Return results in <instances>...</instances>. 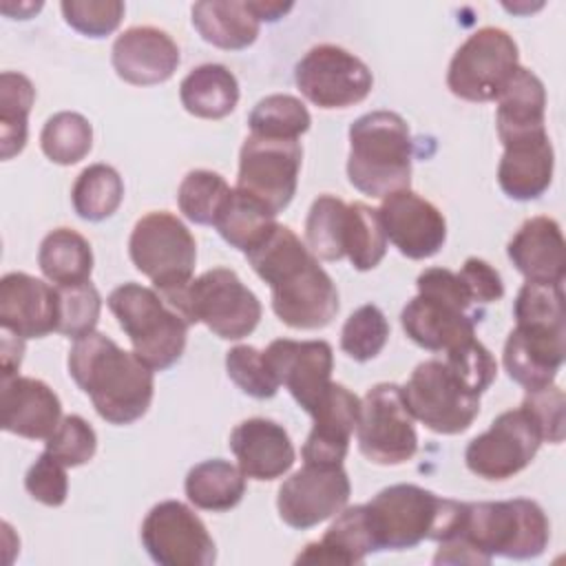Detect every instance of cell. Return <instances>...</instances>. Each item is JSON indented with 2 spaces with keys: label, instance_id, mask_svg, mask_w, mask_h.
I'll return each mask as SVG.
<instances>
[{
  "label": "cell",
  "instance_id": "cell-1",
  "mask_svg": "<svg viewBox=\"0 0 566 566\" xmlns=\"http://www.w3.org/2000/svg\"><path fill=\"white\" fill-rule=\"evenodd\" d=\"M252 270L270 285L274 314L294 329L327 327L338 314V290L318 259L287 228H276L248 254Z\"/></svg>",
  "mask_w": 566,
  "mask_h": 566
},
{
  "label": "cell",
  "instance_id": "cell-2",
  "mask_svg": "<svg viewBox=\"0 0 566 566\" xmlns=\"http://www.w3.org/2000/svg\"><path fill=\"white\" fill-rule=\"evenodd\" d=\"M551 539L544 509L526 497L464 502L453 533L440 539L433 564H491L493 557L533 559Z\"/></svg>",
  "mask_w": 566,
  "mask_h": 566
},
{
  "label": "cell",
  "instance_id": "cell-3",
  "mask_svg": "<svg viewBox=\"0 0 566 566\" xmlns=\"http://www.w3.org/2000/svg\"><path fill=\"white\" fill-rule=\"evenodd\" d=\"M66 365L69 376L108 424H133L148 411L155 394L153 369L113 338L99 332L77 338Z\"/></svg>",
  "mask_w": 566,
  "mask_h": 566
},
{
  "label": "cell",
  "instance_id": "cell-4",
  "mask_svg": "<svg viewBox=\"0 0 566 566\" xmlns=\"http://www.w3.org/2000/svg\"><path fill=\"white\" fill-rule=\"evenodd\" d=\"M464 502L440 497L418 484H391L365 504L376 551H405L453 533Z\"/></svg>",
  "mask_w": 566,
  "mask_h": 566
},
{
  "label": "cell",
  "instance_id": "cell-5",
  "mask_svg": "<svg viewBox=\"0 0 566 566\" xmlns=\"http://www.w3.org/2000/svg\"><path fill=\"white\" fill-rule=\"evenodd\" d=\"M418 296H413L400 323L405 334L429 352H449L475 336V325L484 316L458 272L447 268H427L416 279Z\"/></svg>",
  "mask_w": 566,
  "mask_h": 566
},
{
  "label": "cell",
  "instance_id": "cell-6",
  "mask_svg": "<svg viewBox=\"0 0 566 566\" xmlns=\"http://www.w3.org/2000/svg\"><path fill=\"white\" fill-rule=\"evenodd\" d=\"M413 142L394 111H371L349 126V184L367 197H387L411 184Z\"/></svg>",
  "mask_w": 566,
  "mask_h": 566
},
{
  "label": "cell",
  "instance_id": "cell-7",
  "mask_svg": "<svg viewBox=\"0 0 566 566\" xmlns=\"http://www.w3.org/2000/svg\"><path fill=\"white\" fill-rule=\"evenodd\" d=\"M188 325L203 323L214 336L239 340L261 321V303L237 272L212 268L184 287L159 294Z\"/></svg>",
  "mask_w": 566,
  "mask_h": 566
},
{
  "label": "cell",
  "instance_id": "cell-8",
  "mask_svg": "<svg viewBox=\"0 0 566 566\" xmlns=\"http://www.w3.org/2000/svg\"><path fill=\"white\" fill-rule=\"evenodd\" d=\"M106 303L119 327L126 332L133 352L153 371H164L181 358L190 325L155 287L128 281L115 287Z\"/></svg>",
  "mask_w": 566,
  "mask_h": 566
},
{
  "label": "cell",
  "instance_id": "cell-9",
  "mask_svg": "<svg viewBox=\"0 0 566 566\" xmlns=\"http://www.w3.org/2000/svg\"><path fill=\"white\" fill-rule=\"evenodd\" d=\"M128 254L133 265L146 274L161 294L192 281L197 243L181 219L159 210L144 214L135 223L128 239Z\"/></svg>",
  "mask_w": 566,
  "mask_h": 566
},
{
  "label": "cell",
  "instance_id": "cell-10",
  "mask_svg": "<svg viewBox=\"0 0 566 566\" xmlns=\"http://www.w3.org/2000/svg\"><path fill=\"white\" fill-rule=\"evenodd\" d=\"M520 66L515 40L497 27H482L471 33L453 53L447 86L467 102H491L504 91Z\"/></svg>",
  "mask_w": 566,
  "mask_h": 566
},
{
  "label": "cell",
  "instance_id": "cell-11",
  "mask_svg": "<svg viewBox=\"0 0 566 566\" xmlns=\"http://www.w3.org/2000/svg\"><path fill=\"white\" fill-rule=\"evenodd\" d=\"M400 389L413 420H420L433 433H462L480 413V396L444 360L420 363Z\"/></svg>",
  "mask_w": 566,
  "mask_h": 566
},
{
  "label": "cell",
  "instance_id": "cell-12",
  "mask_svg": "<svg viewBox=\"0 0 566 566\" xmlns=\"http://www.w3.org/2000/svg\"><path fill=\"white\" fill-rule=\"evenodd\" d=\"M356 440L360 453L382 467L402 464L416 455L418 433L400 385L378 382L365 394L356 422Z\"/></svg>",
  "mask_w": 566,
  "mask_h": 566
},
{
  "label": "cell",
  "instance_id": "cell-13",
  "mask_svg": "<svg viewBox=\"0 0 566 566\" xmlns=\"http://www.w3.org/2000/svg\"><path fill=\"white\" fill-rule=\"evenodd\" d=\"M542 442L537 420L520 405L517 409L502 411L484 433L469 442L464 462L482 480H509L533 462Z\"/></svg>",
  "mask_w": 566,
  "mask_h": 566
},
{
  "label": "cell",
  "instance_id": "cell-14",
  "mask_svg": "<svg viewBox=\"0 0 566 566\" xmlns=\"http://www.w3.org/2000/svg\"><path fill=\"white\" fill-rule=\"evenodd\" d=\"M298 91L318 108H349L374 86L369 66L336 44L312 46L294 66Z\"/></svg>",
  "mask_w": 566,
  "mask_h": 566
},
{
  "label": "cell",
  "instance_id": "cell-15",
  "mask_svg": "<svg viewBox=\"0 0 566 566\" xmlns=\"http://www.w3.org/2000/svg\"><path fill=\"white\" fill-rule=\"evenodd\" d=\"M301 161L303 148L298 139L250 135L239 153L237 188L279 214L296 195Z\"/></svg>",
  "mask_w": 566,
  "mask_h": 566
},
{
  "label": "cell",
  "instance_id": "cell-16",
  "mask_svg": "<svg viewBox=\"0 0 566 566\" xmlns=\"http://www.w3.org/2000/svg\"><path fill=\"white\" fill-rule=\"evenodd\" d=\"M142 544L159 566H212L217 559L206 524L179 500H164L146 513Z\"/></svg>",
  "mask_w": 566,
  "mask_h": 566
},
{
  "label": "cell",
  "instance_id": "cell-17",
  "mask_svg": "<svg viewBox=\"0 0 566 566\" xmlns=\"http://www.w3.org/2000/svg\"><path fill=\"white\" fill-rule=\"evenodd\" d=\"M352 484L343 464H307L292 473L279 489L276 509L279 517L298 531L312 528L349 502Z\"/></svg>",
  "mask_w": 566,
  "mask_h": 566
},
{
  "label": "cell",
  "instance_id": "cell-18",
  "mask_svg": "<svg viewBox=\"0 0 566 566\" xmlns=\"http://www.w3.org/2000/svg\"><path fill=\"white\" fill-rule=\"evenodd\" d=\"M263 358L279 385L312 416L332 387V345L327 340L276 338L265 347Z\"/></svg>",
  "mask_w": 566,
  "mask_h": 566
},
{
  "label": "cell",
  "instance_id": "cell-19",
  "mask_svg": "<svg viewBox=\"0 0 566 566\" xmlns=\"http://www.w3.org/2000/svg\"><path fill=\"white\" fill-rule=\"evenodd\" d=\"M378 214L387 241L407 259H429L438 254L447 241L444 214L409 188L382 197Z\"/></svg>",
  "mask_w": 566,
  "mask_h": 566
},
{
  "label": "cell",
  "instance_id": "cell-20",
  "mask_svg": "<svg viewBox=\"0 0 566 566\" xmlns=\"http://www.w3.org/2000/svg\"><path fill=\"white\" fill-rule=\"evenodd\" d=\"M566 354V327L520 325L511 329L502 363L511 380L526 391H535L555 382Z\"/></svg>",
  "mask_w": 566,
  "mask_h": 566
},
{
  "label": "cell",
  "instance_id": "cell-21",
  "mask_svg": "<svg viewBox=\"0 0 566 566\" xmlns=\"http://www.w3.org/2000/svg\"><path fill=\"white\" fill-rule=\"evenodd\" d=\"M0 327L20 338H42L57 329V294L49 283L9 272L0 281Z\"/></svg>",
  "mask_w": 566,
  "mask_h": 566
},
{
  "label": "cell",
  "instance_id": "cell-22",
  "mask_svg": "<svg viewBox=\"0 0 566 566\" xmlns=\"http://www.w3.org/2000/svg\"><path fill=\"white\" fill-rule=\"evenodd\" d=\"M115 73L135 86H153L172 77L179 66V46L157 27H130L113 42Z\"/></svg>",
  "mask_w": 566,
  "mask_h": 566
},
{
  "label": "cell",
  "instance_id": "cell-23",
  "mask_svg": "<svg viewBox=\"0 0 566 566\" xmlns=\"http://www.w3.org/2000/svg\"><path fill=\"white\" fill-rule=\"evenodd\" d=\"M62 405L57 394L38 378L11 376L0 385V422L7 433L49 440L57 429Z\"/></svg>",
  "mask_w": 566,
  "mask_h": 566
},
{
  "label": "cell",
  "instance_id": "cell-24",
  "mask_svg": "<svg viewBox=\"0 0 566 566\" xmlns=\"http://www.w3.org/2000/svg\"><path fill=\"white\" fill-rule=\"evenodd\" d=\"M230 451L245 478L270 482L285 475L294 460V444L287 431L268 418H248L230 433Z\"/></svg>",
  "mask_w": 566,
  "mask_h": 566
},
{
  "label": "cell",
  "instance_id": "cell-25",
  "mask_svg": "<svg viewBox=\"0 0 566 566\" xmlns=\"http://www.w3.org/2000/svg\"><path fill=\"white\" fill-rule=\"evenodd\" d=\"M360 413V398L345 385L332 382L329 391L312 413L314 427L301 449L307 464H343Z\"/></svg>",
  "mask_w": 566,
  "mask_h": 566
},
{
  "label": "cell",
  "instance_id": "cell-26",
  "mask_svg": "<svg viewBox=\"0 0 566 566\" xmlns=\"http://www.w3.org/2000/svg\"><path fill=\"white\" fill-rule=\"evenodd\" d=\"M515 270L533 283H564L566 245L562 228L551 217L526 219L506 245Z\"/></svg>",
  "mask_w": 566,
  "mask_h": 566
},
{
  "label": "cell",
  "instance_id": "cell-27",
  "mask_svg": "<svg viewBox=\"0 0 566 566\" xmlns=\"http://www.w3.org/2000/svg\"><path fill=\"white\" fill-rule=\"evenodd\" d=\"M553 168V144L544 130L504 144V155L497 166V184L506 197L515 201H531L548 190Z\"/></svg>",
  "mask_w": 566,
  "mask_h": 566
},
{
  "label": "cell",
  "instance_id": "cell-28",
  "mask_svg": "<svg viewBox=\"0 0 566 566\" xmlns=\"http://www.w3.org/2000/svg\"><path fill=\"white\" fill-rule=\"evenodd\" d=\"M544 115H546V88L542 80L517 66L515 75L509 80L504 91L497 95V113L495 126L497 137L504 144L544 133Z\"/></svg>",
  "mask_w": 566,
  "mask_h": 566
},
{
  "label": "cell",
  "instance_id": "cell-29",
  "mask_svg": "<svg viewBox=\"0 0 566 566\" xmlns=\"http://www.w3.org/2000/svg\"><path fill=\"white\" fill-rule=\"evenodd\" d=\"M369 553H376L365 504L347 506L336 513V520L318 542H312L298 553L296 564H363Z\"/></svg>",
  "mask_w": 566,
  "mask_h": 566
},
{
  "label": "cell",
  "instance_id": "cell-30",
  "mask_svg": "<svg viewBox=\"0 0 566 566\" xmlns=\"http://www.w3.org/2000/svg\"><path fill=\"white\" fill-rule=\"evenodd\" d=\"M192 27L212 46L226 51L248 49L259 35V18L250 2L206 0L192 4Z\"/></svg>",
  "mask_w": 566,
  "mask_h": 566
},
{
  "label": "cell",
  "instance_id": "cell-31",
  "mask_svg": "<svg viewBox=\"0 0 566 566\" xmlns=\"http://www.w3.org/2000/svg\"><path fill=\"white\" fill-rule=\"evenodd\" d=\"M184 108L201 119H221L230 115L239 102V82L223 64H201L192 69L179 84Z\"/></svg>",
  "mask_w": 566,
  "mask_h": 566
},
{
  "label": "cell",
  "instance_id": "cell-32",
  "mask_svg": "<svg viewBox=\"0 0 566 566\" xmlns=\"http://www.w3.org/2000/svg\"><path fill=\"white\" fill-rule=\"evenodd\" d=\"M184 489L197 509L221 513L234 509L243 500L245 475L228 460L212 458L188 471Z\"/></svg>",
  "mask_w": 566,
  "mask_h": 566
},
{
  "label": "cell",
  "instance_id": "cell-33",
  "mask_svg": "<svg viewBox=\"0 0 566 566\" xmlns=\"http://www.w3.org/2000/svg\"><path fill=\"white\" fill-rule=\"evenodd\" d=\"M214 228L226 243L248 254L276 228V214L252 195L232 188Z\"/></svg>",
  "mask_w": 566,
  "mask_h": 566
},
{
  "label": "cell",
  "instance_id": "cell-34",
  "mask_svg": "<svg viewBox=\"0 0 566 566\" xmlns=\"http://www.w3.org/2000/svg\"><path fill=\"white\" fill-rule=\"evenodd\" d=\"M38 265L55 285L84 283L93 272L91 243L71 228H55L40 243Z\"/></svg>",
  "mask_w": 566,
  "mask_h": 566
},
{
  "label": "cell",
  "instance_id": "cell-35",
  "mask_svg": "<svg viewBox=\"0 0 566 566\" xmlns=\"http://www.w3.org/2000/svg\"><path fill=\"white\" fill-rule=\"evenodd\" d=\"M35 102L31 80L15 71L0 75V155L11 159L22 153L29 135V113Z\"/></svg>",
  "mask_w": 566,
  "mask_h": 566
},
{
  "label": "cell",
  "instance_id": "cell-36",
  "mask_svg": "<svg viewBox=\"0 0 566 566\" xmlns=\"http://www.w3.org/2000/svg\"><path fill=\"white\" fill-rule=\"evenodd\" d=\"M124 199V181L113 166L91 164L84 168L71 190V201L77 217L86 221L108 219Z\"/></svg>",
  "mask_w": 566,
  "mask_h": 566
},
{
  "label": "cell",
  "instance_id": "cell-37",
  "mask_svg": "<svg viewBox=\"0 0 566 566\" xmlns=\"http://www.w3.org/2000/svg\"><path fill=\"white\" fill-rule=\"evenodd\" d=\"M347 203L334 195L314 199L305 219V245L323 261H340L345 256Z\"/></svg>",
  "mask_w": 566,
  "mask_h": 566
},
{
  "label": "cell",
  "instance_id": "cell-38",
  "mask_svg": "<svg viewBox=\"0 0 566 566\" xmlns=\"http://www.w3.org/2000/svg\"><path fill=\"white\" fill-rule=\"evenodd\" d=\"M387 254V234L378 210L363 201L347 203L345 256L358 272L374 270Z\"/></svg>",
  "mask_w": 566,
  "mask_h": 566
},
{
  "label": "cell",
  "instance_id": "cell-39",
  "mask_svg": "<svg viewBox=\"0 0 566 566\" xmlns=\"http://www.w3.org/2000/svg\"><path fill=\"white\" fill-rule=\"evenodd\" d=\"M250 135L274 139H298L310 130L312 117L305 104L285 93H274L256 102L250 117Z\"/></svg>",
  "mask_w": 566,
  "mask_h": 566
},
{
  "label": "cell",
  "instance_id": "cell-40",
  "mask_svg": "<svg viewBox=\"0 0 566 566\" xmlns=\"http://www.w3.org/2000/svg\"><path fill=\"white\" fill-rule=\"evenodd\" d=\"M40 146L53 164L71 166L91 153L93 128L84 115L60 111L46 119L40 133Z\"/></svg>",
  "mask_w": 566,
  "mask_h": 566
},
{
  "label": "cell",
  "instance_id": "cell-41",
  "mask_svg": "<svg viewBox=\"0 0 566 566\" xmlns=\"http://www.w3.org/2000/svg\"><path fill=\"white\" fill-rule=\"evenodd\" d=\"M232 188L212 170H190L177 190V203L184 217L199 226H214Z\"/></svg>",
  "mask_w": 566,
  "mask_h": 566
},
{
  "label": "cell",
  "instance_id": "cell-42",
  "mask_svg": "<svg viewBox=\"0 0 566 566\" xmlns=\"http://www.w3.org/2000/svg\"><path fill=\"white\" fill-rule=\"evenodd\" d=\"M57 294V334L82 338L95 332L102 312V296L91 281L73 285H55Z\"/></svg>",
  "mask_w": 566,
  "mask_h": 566
},
{
  "label": "cell",
  "instance_id": "cell-43",
  "mask_svg": "<svg viewBox=\"0 0 566 566\" xmlns=\"http://www.w3.org/2000/svg\"><path fill=\"white\" fill-rule=\"evenodd\" d=\"M389 338V323L382 310L374 303L360 305L356 312L349 314L340 329V349L358 360L367 363L376 358Z\"/></svg>",
  "mask_w": 566,
  "mask_h": 566
},
{
  "label": "cell",
  "instance_id": "cell-44",
  "mask_svg": "<svg viewBox=\"0 0 566 566\" xmlns=\"http://www.w3.org/2000/svg\"><path fill=\"white\" fill-rule=\"evenodd\" d=\"M515 323L566 327L564 283H533L526 281L513 305Z\"/></svg>",
  "mask_w": 566,
  "mask_h": 566
},
{
  "label": "cell",
  "instance_id": "cell-45",
  "mask_svg": "<svg viewBox=\"0 0 566 566\" xmlns=\"http://www.w3.org/2000/svg\"><path fill=\"white\" fill-rule=\"evenodd\" d=\"M226 371L230 380L248 396L265 400L276 396L279 380L270 371L263 352L252 345H237L226 354Z\"/></svg>",
  "mask_w": 566,
  "mask_h": 566
},
{
  "label": "cell",
  "instance_id": "cell-46",
  "mask_svg": "<svg viewBox=\"0 0 566 566\" xmlns=\"http://www.w3.org/2000/svg\"><path fill=\"white\" fill-rule=\"evenodd\" d=\"M57 462L69 467H82L93 460L97 451L95 429L82 416H64L57 429L46 440V449Z\"/></svg>",
  "mask_w": 566,
  "mask_h": 566
},
{
  "label": "cell",
  "instance_id": "cell-47",
  "mask_svg": "<svg viewBox=\"0 0 566 566\" xmlns=\"http://www.w3.org/2000/svg\"><path fill=\"white\" fill-rule=\"evenodd\" d=\"M60 9L66 24L86 38L111 35L126 11L119 0H66Z\"/></svg>",
  "mask_w": 566,
  "mask_h": 566
},
{
  "label": "cell",
  "instance_id": "cell-48",
  "mask_svg": "<svg viewBox=\"0 0 566 566\" xmlns=\"http://www.w3.org/2000/svg\"><path fill=\"white\" fill-rule=\"evenodd\" d=\"M444 363L478 396H482L497 376L495 358L475 336L449 349Z\"/></svg>",
  "mask_w": 566,
  "mask_h": 566
},
{
  "label": "cell",
  "instance_id": "cell-49",
  "mask_svg": "<svg viewBox=\"0 0 566 566\" xmlns=\"http://www.w3.org/2000/svg\"><path fill=\"white\" fill-rule=\"evenodd\" d=\"M24 489L44 506H62L69 495L66 467L57 462L49 451L40 453V458L29 467L24 475Z\"/></svg>",
  "mask_w": 566,
  "mask_h": 566
},
{
  "label": "cell",
  "instance_id": "cell-50",
  "mask_svg": "<svg viewBox=\"0 0 566 566\" xmlns=\"http://www.w3.org/2000/svg\"><path fill=\"white\" fill-rule=\"evenodd\" d=\"M522 407H526L537 420L544 442L559 444L564 440L566 418H564V391L559 387L548 385L535 391H526Z\"/></svg>",
  "mask_w": 566,
  "mask_h": 566
},
{
  "label": "cell",
  "instance_id": "cell-51",
  "mask_svg": "<svg viewBox=\"0 0 566 566\" xmlns=\"http://www.w3.org/2000/svg\"><path fill=\"white\" fill-rule=\"evenodd\" d=\"M458 276L462 279L471 298L480 307H484L489 303H495L504 296V283L500 279V272L493 265H489L486 261L478 259V256H469L464 261L462 270L458 272Z\"/></svg>",
  "mask_w": 566,
  "mask_h": 566
},
{
  "label": "cell",
  "instance_id": "cell-52",
  "mask_svg": "<svg viewBox=\"0 0 566 566\" xmlns=\"http://www.w3.org/2000/svg\"><path fill=\"white\" fill-rule=\"evenodd\" d=\"M22 352H24V338L2 329V378L15 376L22 363Z\"/></svg>",
  "mask_w": 566,
  "mask_h": 566
},
{
  "label": "cell",
  "instance_id": "cell-53",
  "mask_svg": "<svg viewBox=\"0 0 566 566\" xmlns=\"http://www.w3.org/2000/svg\"><path fill=\"white\" fill-rule=\"evenodd\" d=\"M294 4L292 2H265V0H252L250 9L252 13L259 18V22H276L279 18H283Z\"/></svg>",
  "mask_w": 566,
  "mask_h": 566
}]
</instances>
